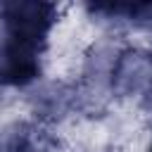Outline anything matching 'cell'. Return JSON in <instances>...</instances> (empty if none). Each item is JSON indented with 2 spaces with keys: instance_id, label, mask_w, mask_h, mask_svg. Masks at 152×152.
<instances>
[{
  "instance_id": "obj_1",
  "label": "cell",
  "mask_w": 152,
  "mask_h": 152,
  "mask_svg": "<svg viewBox=\"0 0 152 152\" xmlns=\"http://www.w3.org/2000/svg\"><path fill=\"white\" fill-rule=\"evenodd\" d=\"M59 7L43 0H10L0 5V21L5 26V38L45 50L48 36L57 24Z\"/></svg>"
},
{
  "instance_id": "obj_2",
  "label": "cell",
  "mask_w": 152,
  "mask_h": 152,
  "mask_svg": "<svg viewBox=\"0 0 152 152\" xmlns=\"http://www.w3.org/2000/svg\"><path fill=\"white\" fill-rule=\"evenodd\" d=\"M112 95L131 97L152 90V52L140 48L119 50L112 69Z\"/></svg>"
},
{
  "instance_id": "obj_3",
  "label": "cell",
  "mask_w": 152,
  "mask_h": 152,
  "mask_svg": "<svg viewBox=\"0 0 152 152\" xmlns=\"http://www.w3.org/2000/svg\"><path fill=\"white\" fill-rule=\"evenodd\" d=\"M40 48L5 38L0 43V86H33L40 78Z\"/></svg>"
},
{
  "instance_id": "obj_4",
  "label": "cell",
  "mask_w": 152,
  "mask_h": 152,
  "mask_svg": "<svg viewBox=\"0 0 152 152\" xmlns=\"http://www.w3.org/2000/svg\"><path fill=\"white\" fill-rule=\"evenodd\" d=\"M31 112L40 121H59L76 109V90L64 81H43L31 90Z\"/></svg>"
},
{
  "instance_id": "obj_5",
  "label": "cell",
  "mask_w": 152,
  "mask_h": 152,
  "mask_svg": "<svg viewBox=\"0 0 152 152\" xmlns=\"http://www.w3.org/2000/svg\"><path fill=\"white\" fill-rule=\"evenodd\" d=\"M55 138L45 131H36L26 121H12L0 126V152H52Z\"/></svg>"
},
{
  "instance_id": "obj_6",
  "label": "cell",
  "mask_w": 152,
  "mask_h": 152,
  "mask_svg": "<svg viewBox=\"0 0 152 152\" xmlns=\"http://www.w3.org/2000/svg\"><path fill=\"white\" fill-rule=\"evenodd\" d=\"M142 107H145V112H147V116H152V90L145 95V102H142Z\"/></svg>"
},
{
  "instance_id": "obj_7",
  "label": "cell",
  "mask_w": 152,
  "mask_h": 152,
  "mask_svg": "<svg viewBox=\"0 0 152 152\" xmlns=\"http://www.w3.org/2000/svg\"><path fill=\"white\" fill-rule=\"evenodd\" d=\"M147 152H152V142H150V150H147Z\"/></svg>"
}]
</instances>
